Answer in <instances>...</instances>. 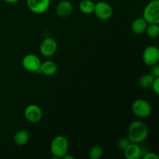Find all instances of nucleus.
<instances>
[{
  "label": "nucleus",
  "mask_w": 159,
  "mask_h": 159,
  "mask_svg": "<svg viewBox=\"0 0 159 159\" xmlns=\"http://www.w3.org/2000/svg\"><path fill=\"white\" fill-rule=\"evenodd\" d=\"M128 139L131 143L139 144L145 141L148 135V129L144 123L140 120L132 121L127 130Z\"/></svg>",
  "instance_id": "f257e3e1"
},
{
  "label": "nucleus",
  "mask_w": 159,
  "mask_h": 159,
  "mask_svg": "<svg viewBox=\"0 0 159 159\" xmlns=\"http://www.w3.org/2000/svg\"><path fill=\"white\" fill-rule=\"evenodd\" d=\"M51 153L55 158H63L68 151V141L64 135H57L52 140L50 146Z\"/></svg>",
  "instance_id": "f03ea898"
},
{
  "label": "nucleus",
  "mask_w": 159,
  "mask_h": 159,
  "mask_svg": "<svg viewBox=\"0 0 159 159\" xmlns=\"http://www.w3.org/2000/svg\"><path fill=\"white\" fill-rule=\"evenodd\" d=\"M143 18L148 24L159 23V0H152L143 11Z\"/></svg>",
  "instance_id": "7ed1b4c3"
},
{
  "label": "nucleus",
  "mask_w": 159,
  "mask_h": 159,
  "mask_svg": "<svg viewBox=\"0 0 159 159\" xmlns=\"http://www.w3.org/2000/svg\"><path fill=\"white\" fill-rule=\"evenodd\" d=\"M132 113L139 118H147L152 113V106L147 100L143 99H136L132 103Z\"/></svg>",
  "instance_id": "20e7f679"
},
{
  "label": "nucleus",
  "mask_w": 159,
  "mask_h": 159,
  "mask_svg": "<svg viewBox=\"0 0 159 159\" xmlns=\"http://www.w3.org/2000/svg\"><path fill=\"white\" fill-rule=\"evenodd\" d=\"M93 13L99 20H109L113 16V8L107 2L99 1L95 3Z\"/></svg>",
  "instance_id": "39448f33"
},
{
  "label": "nucleus",
  "mask_w": 159,
  "mask_h": 159,
  "mask_svg": "<svg viewBox=\"0 0 159 159\" xmlns=\"http://www.w3.org/2000/svg\"><path fill=\"white\" fill-rule=\"evenodd\" d=\"M41 65L40 58L34 54H28L22 59V65L23 68L30 72L40 73V67Z\"/></svg>",
  "instance_id": "423d86ee"
},
{
  "label": "nucleus",
  "mask_w": 159,
  "mask_h": 159,
  "mask_svg": "<svg viewBox=\"0 0 159 159\" xmlns=\"http://www.w3.org/2000/svg\"><path fill=\"white\" fill-rule=\"evenodd\" d=\"M142 59L144 63L148 66L152 67L157 65L159 61L158 48L154 45L148 46L143 51Z\"/></svg>",
  "instance_id": "0eeeda50"
},
{
  "label": "nucleus",
  "mask_w": 159,
  "mask_h": 159,
  "mask_svg": "<svg viewBox=\"0 0 159 159\" xmlns=\"http://www.w3.org/2000/svg\"><path fill=\"white\" fill-rule=\"evenodd\" d=\"M51 0H26V6L30 10L36 14H42L50 7Z\"/></svg>",
  "instance_id": "6e6552de"
},
{
  "label": "nucleus",
  "mask_w": 159,
  "mask_h": 159,
  "mask_svg": "<svg viewBox=\"0 0 159 159\" xmlns=\"http://www.w3.org/2000/svg\"><path fill=\"white\" fill-rule=\"evenodd\" d=\"M57 48L56 40L51 37H47L40 43V52L44 57H51L55 54Z\"/></svg>",
  "instance_id": "1a4fd4ad"
},
{
  "label": "nucleus",
  "mask_w": 159,
  "mask_h": 159,
  "mask_svg": "<svg viewBox=\"0 0 159 159\" xmlns=\"http://www.w3.org/2000/svg\"><path fill=\"white\" fill-rule=\"evenodd\" d=\"M24 116L26 119L30 123H37L43 116L42 110L38 106L30 104L27 106L24 110Z\"/></svg>",
  "instance_id": "9d476101"
},
{
  "label": "nucleus",
  "mask_w": 159,
  "mask_h": 159,
  "mask_svg": "<svg viewBox=\"0 0 159 159\" xmlns=\"http://www.w3.org/2000/svg\"><path fill=\"white\" fill-rule=\"evenodd\" d=\"M73 12V6L69 1H64L60 2L57 5L56 7V12L57 16L61 18H67L70 16Z\"/></svg>",
  "instance_id": "9b49d317"
},
{
  "label": "nucleus",
  "mask_w": 159,
  "mask_h": 159,
  "mask_svg": "<svg viewBox=\"0 0 159 159\" xmlns=\"http://www.w3.org/2000/svg\"><path fill=\"white\" fill-rule=\"evenodd\" d=\"M124 156L127 159H138L141 155V149L138 144L130 143L124 151Z\"/></svg>",
  "instance_id": "f8f14e48"
},
{
  "label": "nucleus",
  "mask_w": 159,
  "mask_h": 159,
  "mask_svg": "<svg viewBox=\"0 0 159 159\" xmlns=\"http://www.w3.org/2000/svg\"><path fill=\"white\" fill-rule=\"evenodd\" d=\"M57 70V65L52 61H45L44 62L41 63L40 67V72L48 76L54 75Z\"/></svg>",
  "instance_id": "ddd939ff"
},
{
  "label": "nucleus",
  "mask_w": 159,
  "mask_h": 159,
  "mask_svg": "<svg viewBox=\"0 0 159 159\" xmlns=\"http://www.w3.org/2000/svg\"><path fill=\"white\" fill-rule=\"evenodd\" d=\"M148 26V23L144 20V18H138L132 23L131 30L134 34L137 35H141L145 33L146 28Z\"/></svg>",
  "instance_id": "4468645a"
},
{
  "label": "nucleus",
  "mask_w": 159,
  "mask_h": 159,
  "mask_svg": "<svg viewBox=\"0 0 159 159\" xmlns=\"http://www.w3.org/2000/svg\"><path fill=\"white\" fill-rule=\"evenodd\" d=\"M30 134L26 130H20L14 135V142L19 146H23L29 141Z\"/></svg>",
  "instance_id": "2eb2a0df"
},
{
  "label": "nucleus",
  "mask_w": 159,
  "mask_h": 159,
  "mask_svg": "<svg viewBox=\"0 0 159 159\" xmlns=\"http://www.w3.org/2000/svg\"><path fill=\"white\" fill-rule=\"evenodd\" d=\"M95 3L92 0H82L79 3V9L84 14L93 13Z\"/></svg>",
  "instance_id": "dca6fc26"
},
{
  "label": "nucleus",
  "mask_w": 159,
  "mask_h": 159,
  "mask_svg": "<svg viewBox=\"0 0 159 159\" xmlns=\"http://www.w3.org/2000/svg\"><path fill=\"white\" fill-rule=\"evenodd\" d=\"M154 79H155V78L150 73H147V74L142 75L140 77L139 80H138V84L143 89L151 88L152 85V83H153Z\"/></svg>",
  "instance_id": "f3484780"
},
{
  "label": "nucleus",
  "mask_w": 159,
  "mask_h": 159,
  "mask_svg": "<svg viewBox=\"0 0 159 159\" xmlns=\"http://www.w3.org/2000/svg\"><path fill=\"white\" fill-rule=\"evenodd\" d=\"M103 150L100 145H93L89 152V157L90 159H99L102 156Z\"/></svg>",
  "instance_id": "a211bd4d"
},
{
  "label": "nucleus",
  "mask_w": 159,
  "mask_h": 159,
  "mask_svg": "<svg viewBox=\"0 0 159 159\" xmlns=\"http://www.w3.org/2000/svg\"><path fill=\"white\" fill-rule=\"evenodd\" d=\"M145 33L149 37L155 38L159 34V26L158 24H148Z\"/></svg>",
  "instance_id": "6ab92c4d"
},
{
  "label": "nucleus",
  "mask_w": 159,
  "mask_h": 159,
  "mask_svg": "<svg viewBox=\"0 0 159 159\" xmlns=\"http://www.w3.org/2000/svg\"><path fill=\"white\" fill-rule=\"evenodd\" d=\"M130 140L128 139V138H122L120 139H119L117 142V147L120 150L124 151L126 149V148L130 144Z\"/></svg>",
  "instance_id": "aec40b11"
},
{
  "label": "nucleus",
  "mask_w": 159,
  "mask_h": 159,
  "mask_svg": "<svg viewBox=\"0 0 159 159\" xmlns=\"http://www.w3.org/2000/svg\"><path fill=\"white\" fill-rule=\"evenodd\" d=\"M150 74L152 75L154 78L159 77V65L158 64L152 66V68H151Z\"/></svg>",
  "instance_id": "412c9836"
},
{
  "label": "nucleus",
  "mask_w": 159,
  "mask_h": 159,
  "mask_svg": "<svg viewBox=\"0 0 159 159\" xmlns=\"http://www.w3.org/2000/svg\"><path fill=\"white\" fill-rule=\"evenodd\" d=\"M152 88L153 89V91L157 95L159 94V77L155 78V79L153 81V83H152Z\"/></svg>",
  "instance_id": "4be33fe9"
},
{
  "label": "nucleus",
  "mask_w": 159,
  "mask_h": 159,
  "mask_svg": "<svg viewBox=\"0 0 159 159\" xmlns=\"http://www.w3.org/2000/svg\"><path fill=\"white\" fill-rule=\"evenodd\" d=\"M144 159H158V156L155 153L150 152V153H148L147 155H145Z\"/></svg>",
  "instance_id": "5701e85b"
},
{
  "label": "nucleus",
  "mask_w": 159,
  "mask_h": 159,
  "mask_svg": "<svg viewBox=\"0 0 159 159\" xmlns=\"http://www.w3.org/2000/svg\"><path fill=\"white\" fill-rule=\"evenodd\" d=\"M3 1L6 2L7 3H9V4H13V3L17 2L19 0H3Z\"/></svg>",
  "instance_id": "b1692460"
},
{
  "label": "nucleus",
  "mask_w": 159,
  "mask_h": 159,
  "mask_svg": "<svg viewBox=\"0 0 159 159\" xmlns=\"http://www.w3.org/2000/svg\"><path fill=\"white\" fill-rule=\"evenodd\" d=\"M64 159H74V157L72 156V155H68V153L66 154V155H65V156L63 157Z\"/></svg>",
  "instance_id": "393cba45"
}]
</instances>
